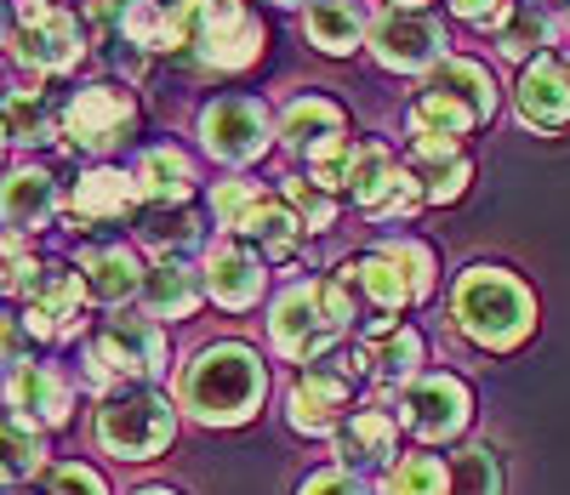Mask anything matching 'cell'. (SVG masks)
<instances>
[{
	"label": "cell",
	"mask_w": 570,
	"mask_h": 495,
	"mask_svg": "<svg viewBox=\"0 0 570 495\" xmlns=\"http://www.w3.org/2000/svg\"><path fill=\"white\" fill-rule=\"evenodd\" d=\"M297 495H371V484H365L354 467H320V473L303 478Z\"/></svg>",
	"instance_id": "cell-41"
},
{
	"label": "cell",
	"mask_w": 570,
	"mask_h": 495,
	"mask_svg": "<svg viewBox=\"0 0 570 495\" xmlns=\"http://www.w3.org/2000/svg\"><path fill=\"white\" fill-rule=\"evenodd\" d=\"M559 34L570 40V0H564V12H559Z\"/></svg>",
	"instance_id": "cell-44"
},
{
	"label": "cell",
	"mask_w": 570,
	"mask_h": 495,
	"mask_svg": "<svg viewBox=\"0 0 570 495\" xmlns=\"http://www.w3.org/2000/svg\"><path fill=\"white\" fill-rule=\"evenodd\" d=\"M46 456H52L46 451V427H35V422L7 410V489H23L29 478H40Z\"/></svg>",
	"instance_id": "cell-33"
},
{
	"label": "cell",
	"mask_w": 570,
	"mask_h": 495,
	"mask_svg": "<svg viewBox=\"0 0 570 495\" xmlns=\"http://www.w3.org/2000/svg\"><path fill=\"white\" fill-rule=\"evenodd\" d=\"M394 7H434V0H394Z\"/></svg>",
	"instance_id": "cell-45"
},
{
	"label": "cell",
	"mask_w": 570,
	"mask_h": 495,
	"mask_svg": "<svg viewBox=\"0 0 570 495\" xmlns=\"http://www.w3.org/2000/svg\"><path fill=\"white\" fill-rule=\"evenodd\" d=\"M348 290H360L365 303L376 308V314H400V308H411L416 303V290H411V279L400 274V263L376 245V251H365V257H354V263H343V274H337Z\"/></svg>",
	"instance_id": "cell-28"
},
{
	"label": "cell",
	"mask_w": 570,
	"mask_h": 495,
	"mask_svg": "<svg viewBox=\"0 0 570 495\" xmlns=\"http://www.w3.org/2000/svg\"><path fill=\"white\" fill-rule=\"evenodd\" d=\"M513 109H519V126H531V131H564L570 126V58L542 52L537 63L519 69Z\"/></svg>",
	"instance_id": "cell-18"
},
{
	"label": "cell",
	"mask_w": 570,
	"mask_h": 495,
	"mask_svg": "<svg viewBox=\"0 0 570 495\" xmlns=\"http://www.w3.org/2000/svg\"><path fill=\"white\" fill-rule=\"evenodd\" d=\"M303 34H308L314 52L348 58V52H360V46L371 40V18H365L360 0H314V7L303 12Z\"/></svg>",
	"instance_id": "cell-26"
},
{
	"label": "cell",
	"mask_w": 570,
	"mask_h": 495,
	"mask_svg": "<svg viewBox=\"0 0 570 495\" xmlns=\"http://www.w3.org/2000/svg\"><path fill=\"white\" fill-rule=\"evenodd\" d=\"M279 194H285V206L297 211L303 234H325L331 222H337V194L320 188L314 177H285V182H279Z\"/></svg>",
	"instance_id": "cell-36"
},
{
	"label": "cell",
	"mask_w": 570,
	"mask_h": 495,
	"mask_svg": "<svg viewBox=\"0 0 570 495\" xmlns=\"http://www.w3.org/2000/svg\"><path fill=\"white\" fill-rule=\"evenodd\" d=\"M451 325L485 354H513L525 348L537 330V296L531 285L497 268V263H473L451 285Z\"/></svg>",
	"instance_id": "cell-2"
},
{
	"label": "cell",
	"mask_w": 570,
	"mask_h": 495,
	"mask_svg": "<svg viewBox=\"0 0 570 495\" xmlns=\"http://www.w3.org/2000/svg\"><path fill=\"white\" fill-rule=\"evenodd\" d=\"M383 495H451V462L445 456H400L383 473Z\"/></svg>",
	"instance_id": "cell-34"
},
{
	"label": "cell",
	"mask_w": 570,
	"mask_h": 495,
	"mask_svg": "<svg viewBox=\"0 0 570 495\" xmlns=\"http://www.w3.org/2000/svg\"><path fill=\"white\" fill-rule=\"evenodd\" d=\"M468 422H473V393L462 376L428 370L400 393V427L422 444H451L468 433Z\"/></svg>",
	"instance_id": "cell-13"
},
{
	"label": "cell",
	"mask_w": 570,
	"mask_h": 495,
	"mask_svg": "<svg viewBox=\"0 0 570 495\" xmlns=\"http://www.w3.org/2000/svg\"><path fill=\"white\" fill-rule=\"evenodd\" d=\"M40 495H109L104 478L80 467V462H63V467H46L40 473Z\"/></svg>",
	"instance_id": "cell-40"
},
{
	"label": "cell",
	"mask_w": 570,
	"mask_h": 495,
	"mask_svg": "<svg viewBox=\"0 0 570 495\" xmlns=\"http://www.w3.org/2000/svg\"><path fill=\"white\" fill-rule=\"evenodd\" d=\"M75 274L86 285V303H98V308H126L131 296H142V279H149V268L137 263L131 245H86Z\"/></svg>",
	"instance_id": "cell-22"
},
{
	"label": "cell",
	"mask_w": 570,
	"mask_h": 495,
	"mask_svg": "<svg viewBox=\"0 0 570 495\" xmlns=\"http://www.w3.org/2000/svg\"><path fill=\"white\" fill-rule=\"evenodd\" d=\"M166 376V330L160 319L149 314H120L104 319L98 330H86L80 341V382L98 393H115V387H155Z\"/></svg>",
	"instance_id": "cell-5"
},
{
	"label": "cell",
	"mask_w": 570,
	"mask_h": 495,
	"mask_svg": "<svg viewBox=\"0 0 570 495\" xmlns=\"http://www.w3.org/2000/svg\"><path fill=\"white\" fill-rule=\"evenodd\" d=\"M445 7H451L462 23H473V29H497V23L513 12V0H445Z\"/></svg>",
	"instance_id": "cell-42"
},
{
	"label": "cell",
	"mask_w": 570,
	"mask_h": 495,
	"mask_svg": "<svg viewBox=\"0 0 570 495\" xmlns=\"http://www.w3.org/2000/svg\"><path fill=\"white\" fill-rule=\"evenodd\" d=\"M354 325V290L343 279H292L268 303V348L292 365H320Z\"/></svg>",
	"instance_id": "cell-3"
},
{
	"label": "cell",
	"mask_w": 570,
	"mask_h": 495,
	"mask_svg": "<svg viewBox=\"0 0 570 495\" xmlns=\"http://www.w3.org/2000/svg\"><path fill=\"white\" fill-rule=\"evenodd\" d=\"M7 410L35 427H63L75 416V382L58 365H18L7 370Z\"/></svg>",
	"instance_id": "cell-20"
},
{
	"label": "cell",
	"mask_w": 570,
	"mask_h": 495,
	"mask_svg": "<svg viewBox=\"0 0 570 495\" xmlns=\"http://www.w3.org/2000/svg\"><path fill=\"white\" fill-rule=\"evenodd\" d=\"M188 52L200 58L206 75H240L268 52V29L246 0H200L195 46H188Z\"/></svg>",
	"instance_id": "cell-10"
},
{
	"label": "cell",
	"mask_w": 570,
	"mask_h": 495,
	"mask_svg": "<svg viewBox=\"0 0 570 495\" xmlns=\"http://www.w3.org/2000/svg\"><path fill=\"white\" fill-rule=\"evenodd\" d=\"M274 7H314V0H274Z\"/></svg>",
	"instance_id": "cell-46"
},
{
	"label": "cell",
	"mask_w": 570,
	"mask_h": 495,
	"mask_svg": "<svg viewBox=\"0 0 570 495\" xmlns=\"http://www.w3.org/2000/svg\"><path fill=\"white\" fill-rule=\"evenodd\" d=\"M200 296H206V274H195L183 257H166L149 268V279H142V314L149 319H188L200 308Z\"/></svg>",
	"instance_id": "cell-27"
},
{
	"label": "cell",
	"mask_w": 570,
	"mask_h": 495,
	"mask_svg": "<svg viewBox=\"0 0 570 495\" xmlns=\"http://www.w3.org/2000/svg\"><path fill=\"white\" fill-rule=\"evenodd\" d=\"M86 314V285H80V274H69V268H46L40 274V285L23 296V314H18V325L35 336V341H75L80 336V319Z\"/></svg>",
	"instance_id": "cell-15"
},
{
	"label": "cell",
	"mask_w": 570,
	"mask_h": 495,
	"mask_svg": "<svg viewBox=\"0 0 570 495\" xmlns=\"http://www.w3.org/2000/svg\"><path fill=\"white\" fill-rule=\"evenodd\" d=\"M383 251L400 263V274L411 279V290H416V303H428V296H434V251H428L422 239H383Z\"/></svg>",
	"instance_id": "cell-38"
},
{
	"label": "cell",
	"mask_w": 570,
	"mask_h": 495,
	"mask_svg": "<svg viewBox=\"0 0 570 495\" xmlns=\"http://www.w3.org/2000/svg\"><path fill=\"white\" fill-rule=\"evenodd\" d=\"M422 206H428V194H422L416 171H411V166H400V171L389 177V188H383V194H376V200L365 206V217H371L376 228H400V222H411Z\"/></svg>",
	"instance_id": "cell-35"
},
{
	"label": "cell",
	"mask_w": 570,
	"mask_h": 495,
	"mask_svg": "<svg viewBox=\"0 0 570 495\" xmlns=\"http://www.w3.org/2000/svg\"><path fill=\"white\" fill-rule=\"evenodd\" d=\"M7 495H40V489H7Z\"/></svg>",
	"instance_id": "cell-47"
},
{
	"label": "cell",
	"mask_w": 570,
	"mask_h": 495,
	"mask_svg": "<svg viewBox=\"0 0 570 495\" xmlns=\"http://www.w3.org/2000/svg\"><path fill=\"white\" fill-rule=\"evenodd\" d=\"M7 46L29 75H69L86 58L91 29H86V12H69L63 0H46V7H12Z\"/></svg>",
	"instance_id": "cell-8"
},
{
	"label": "cell",
	"mask_w": 570,
	"mask_h": 495,
	"mask_svg": "<svg viewBox=\"0 0 570 495\" xmlns=\"http://www.w3.org/2000/svg\"><path fill=\"white\" fill-rule=\"evenodd\" d=\"M445 46H451V34H445V23L428 7H389V12L371 18L365 52L383 63L389 75H428L434 63L451 58Z\"/></svg>",
	"instance_id": "cell-11"
},
{
	"label": "cell",
	"mask_w": 570,
	"mask_h": 495,
	"mask_svg": "<svg viewBox=\"0 0 570 495\" xmlns=\"http://www.w3.org/2000/svg\"><path fill=\"white\" fill-rule=\"evenodd\" d=\"M405 166L416 171L422 194H428V206H456L468 182H473V160H468V148L451 142V137H411V155Z\"/></svg>",
	"instance_id": "cell-23"
},
{
	"label": "cell",
	"mask_w": 570,
	"mask_h": 495,
	"mask_svg": "<svg viewBox=\"0 0 570 495\" xmlns=\"http://www.w3.org/2000/svg\"><path fill=\"white\" fill-rule=\"evenodd\" d=\"M537 7H542V0H537Z\"/></svg>",
	"instance_id": "cell-48"
},
{
	"label": "cell",
	"mask_w": 570,
	"mask_h": 495,
	"mask_svg": "<svg viewBox=\"0 0 570 495\" xmlns=\"http://www.w3.org/2000/svg\"><path fill=\"white\" fill-rule=\"evenodd\" d=\"M497 34V58H508V63H537L548 46L559 40V23L548 18V7H537V0H513V12L491 29Z\"/></svg>",
	"instance_id": "cell-30"
},
{
	"label": "cell",
	"mask_w": 570,
	"mask_h": 495,
	"mask_svg": "<svg viewBox=\"0 0 570 495\" xmlns=\"http://www.w3.org/2000/svg\"><path fill=\"white\" fill-rule=\"evenodd\" d=\"M131 495H177V489H166V484H149V489H131Z\"/></svg>",
	"instance_id": "cell-43"
},
{
	"label": "cell",
	"mask_w": 570,
	"mask_h": 495,
	"mask_svg": "<svg viewBox=\"0 0 570 495\" xmlns=\"http://www.w3.org/2000/svg\"><path fill=\"white\" fill-rule=\"evenodd\" d=\"M63 211V194H58V177L46 166H12L7 171V234L29 239L40 228H52Z\"/></svg>",
	"instance_id": "cell-25"
},
{
	"label": "cell",
	"mask_w": 570,
	"mask_h": 495,
	"mask_svg": "<svg viewBox=\"0 0 570 495\" xmlns=\"http://www.w3.org/2000/svg\"><path fill=\"white\" fill-rule=\"evenodd\" d=\"M142 200L137 188V171H120V166H91L69 182V217L75 228H104V222H126Z\"/></svg>",
	"instance_id": "cell-21"
},
{
	"label": "cell",
	"mask_w": 570,
	"mask_h": 495,
	"mask_svg": "<svg viewBox=\"0 0 570 495\" xmlns=\"http://www.w3.org/2000/svg\"><path fill=\"white\" fill-rule=\"evenodd\" d=\"M451 495H502V462L485 444H468L451 456Z\"/></svg>",
	"instance_id": "cell-37"
},
{
	"label": "cell",
	"mask_w": 570,
	"mask_h": 495,
	"mask_svg": "<svg viewBox=\"0 0 570 495\" xmlns=\"http://www.w3.org/2000/svg\"><path fill=\"white\" fill-rule=\"evenodd\" d=\"M212 217L217 228H228V239H246L263 257H285L303 234L285 194H263V182H246V177H228L212 188Z\"/></svg>",
	"instance_id": "cell-7"
},
{
	"label": "cell",
	"mask_w": 570,
	"mask_h": 495,
	"mask_svg": "<svg viewBox=\"0 0 570 495\" xmlns=\"http://www.w3.org/2000/svg\"><path fill=\"white\" fill-rule=\"evenodd\" d=\"M331 451H337L343 467H394L400 462V422L389 410H354L337 433H331Z\"/></svg>",
	"instance_id": "cell-24"
},
{
	"label": "cell",
	"mask_w": 570,
	"mask_h": 495,
	"mask_svg": "<svg viewBox=\"0 0 570 495\" xmlns=\"http://www.w3.org/2000/svg\"><path fill=\"white\" fill-rule=\"evenodd\" d=\"M354 354H360V370H365L376 387H383V393H405V387L422 376V359H428L422 330H411V325H400V319L365 325Z\"/></svg>",
	"instance_id": "cell-17"
},
{
	"label": "cell",
	"mask_w": 570,
	"mask_h": 495,
	"mask_svg": "<svg viewBox=\"0 0 570 495\" xmlns=\"http://www.w3.org/2000/svg\"><path fill=\"white\" fill-rule=\"evenodd\" d=\"M63 137V115H52V103H46L40 91H7V142L12 148H40Z\"/></svg>",
	"instance_id": "cell-32"
},
{
	"label": "cell",
	"mask_w": 570,
	"mask_h": 495,
	"mask_svg": "<svg viewBox=\"0 0 570 495\" xmlns=\"http://www.w3.org/2000/svg\"><path fill=\"white\" fill-rule=\"evenodd\" d=\"M195 131H200V148L217 166H257L279 137V120L257 103V97H217V103L200 109Z\"/></svg>",
	"instance_id": "cell-12"
},
{
	"label": "cell",
	"mask_w": 570,
	"mask_h": 495,
	"mask_svg": "<svg viewBox=\"0 0 570 495\" xmlns=\"http://www.w3.org/2000/svg\"><path fill=\"white\" fill-rule=\"evenodd\" d=\"M131 171H137V188H142L149 206H188V194H195V182H200L195 160H188L183 148H171V142L142 148Z\"/></svg>",
	"instance_id": "cell-29"
},
{
	"label": "cell",
	"mask_w": 570,
	"mask_h": 495,
	"mask_svg": "<svg viewBox=\"0 0 570 495\" xmlns=\"http://www.w3.org/2000/svg\"><path fill=\"white\" fill-rule=\"evenodd\" d=\"M195 239H200V222H195L188 206H149L137 217V245H142V251H155L160 263L195 251Z\"/></svg>",
	"instance_id": "cell-31"
},
{
	"label": "cell",
	"mask_w": 570,
	"mask_h": 495,
	"mask_svg": "<svg viewBox=\"0 0 570 495\" xmlns=\"http://www.w3.org/2000/svg\"><path fill=\"white\" fill-rule=\"evenodd\" d=\"M137 131V97L115 80L80 86L63 103V148L86 160H109L115 148Z\"/></svg>",
	"instance_id": "cell-9"
},
{
	"label": "cell",
	"mask_w": 570,
	"mask_h": 495,
	"mask_svg": "<svg viewBox=\"0 0 570 495\" xmlns=\"http://www.w3.org/2000/svg\"><path fill=\"white\" fill-rule=\"evenodd\" d=\"M177 410L183 405H171L155 387H115L98 399L91 438H98V451L115 456V462H155L177 438Z\"/></svg>",
	"instance_id": "cell-6"
},
{
	"label": "cell",
	"mask_w": 570,
	"mask_h": 495,
	"mask_svg": "<svg viewBox=\"0 0 570 495\" xmlns=\"http://www.w3.org/2000/svg\"><path fill=\"white\" fill-rule=\"evenodd\" d=\"M279 142L292 148L297 160H308V171H314V166H325V160H337L354 137H348V115L331 103L325 91H303V97H292V103H285V115H279Z\"/></svg>",
	"instance_id": "cell-14"
},
{
	"label": "cell",
	"mask_w": 570,
	"mask_h": 495,
	"mask_svg": "<svg viewBox=\"0 0 570 495\" xmlns=\"http://www.w3.org/2000/svg\"><path fill=\"white\" fill-rule=\"evenodd\" d=\"M348 416H354V382L343 370H331V365H308L292 382V393H285V422H292L297 433H308V438L337 433Z\"/></svg>",
	"instance_id": "cell-16"
},
{
	"label": "cell",
	"mask_w": 570,
	"mask_h": 495,
	"mask_svg": "<svg viewBox=\"0 0 570 495\" xmlns=\"http://www.w3.org/2000/svg\"><path fill=\"white\" fill-rule=\"evenodd\" d=\"M268 257L263 251H252L246 239H217L212 251H206V296L217 308H228V314H246V308H257L263 303V285H268V268H263Z\"/></svg>",
	"instance_id": "cell-19"
},
{
	"label": "cell",
	"mask_w": 570,
	"mask_h": 495,
	"mask_svg": "<svg viewBox=\"0 0 570 495\" xmlns=\"http://www.w3.org/2000/svg\"><path fill=\"white\" fill-rule=\"evenodd\" d=\"M268 399V365L246 341H212L177 376V405L200 427H246Z\"/></svg>",
	"instance_id": "cell-1"
},
{
	"label": "cell",
	"mask_w": 570,
	"mask_h": 495,
	"mask_svg": "<svg viewBox=\"0 0 570 495\" xmlns=\"http://www.w3.org/2000/svg\"><path fill=\"white\" fill-rule=\"evenodd\" d=\"M497 120V80L480 58H445L422 75L411 109H405V131L411 137H451L462 142L468 131H480Z\"/></svg>",
	"instance_id": "cell-4"
},
{
	"label": "cell",
	"mask_w": 570,
	"mask_h": 495,
	"mask_svg": "<svg viewBox=\"0 0 570 495\" xmlns=\"http://www.w3.org/2000/svg\"><path fill=\"white\" fill-rule=\"evenodd\" d=\"M40 274H46V263H35V251H29V239H18V234H7V296H23L40 285Z\"/></svg>",
	"instance_id": "cell-39"
}]
</instances>
